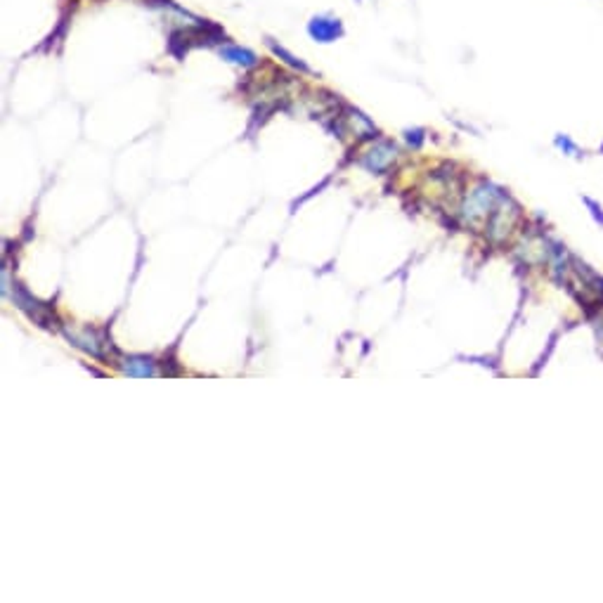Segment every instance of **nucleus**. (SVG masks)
<instances>
[{"label":"nucleus","mask_w":603,"mask_h":603,"mask_svg":"<svg viewBox=\"0 0 603 603\" xmlns=\"http://www.w3.org/2000/svg\"><path fill=\"white\" fill-rule=\"evenodd\" d=\"M585 204L592 208V213H594V218H597V222H601V225H603V208H599L592 199H585Z\"/></svg>","instance_id":"nucleus-6"},{"label":"nucleus","mask_w":603,"mask_h":603,"mask_svg":"<svg viewBox=\"0 0 603 603\" xmlns=\"http://www.w3.org/2000/svg\"><path fill=\"white\" fill-rule=\"evenodd\" d=\"M308 33H310L317 43H334L336 38L343 36V24H341V19H336V17L317 14V17H313L308 21Z\"/></svg>","instance_id":"nucleus-1"},{"label":"nucleus","mask_w":603,"mask_h":603,"mask_svg":"<svg viewBox=\"0 0 603 603\" xmlns=\"http://www.w3.org/2000/svg\"><path fill=\"white\" fill-rule=\"evenodd\" d=\"M268 45L272 48V53H275L277 57H282V60H284L286 64H291L293 69H300V71H305V74H308V71H310V69L305 67L303 62H300V60H296V57H293V55L289 53V50H284L282 45H277V43L272 40V38H268Z\"/></svg>","instance_id":"nucleus-4"},{"label":"nucleus","mask_w":603,"mask_h":603,"mask_svg":"<svg viewBox=\"0 0 603 603\" xmlns=\"http://www.w3.org/2000/svg\"><path fill=\"white\" fill-rule=\"evenodd\" d=\"M393 159H396V147L389 145V142H381V145L374 147L367 156H364V166L371 170H384Z\"/></svg>","instance_id":"nucleus-2"},{"label":"nucleus","mask_w":603,"mask_h":603,"mask_svg":"<svg viewBox=\"0 0 603 603\" xmlns=\"http://www.w3.org/2000/svg\"><path fill=\"white\" fill-rule=\"evenodd\" d=\"M554 145H556L558 149H561L563 154H568V156H575V159H580V156L585 154L582 149L577 147V142L570 138V135H556Z\"/></svg>","instance_id":"nucleus-5"},{"label":"nucleus","mask_w":603,"mask_h":603,"mask_svg":"<svg viewBox=\"0 0 603 603\" xmlns=\"http://www.w3.org/2000/svg\"><path fill=\"white\" fill-rule=\"evenodd\" d=\"M220 57L227 62H232V64H239V67H254V64H258L256 53H251V50L239 48V45L220 48Z\"/></svg>","instance_id":"nucleus-3"}]
</instances>
